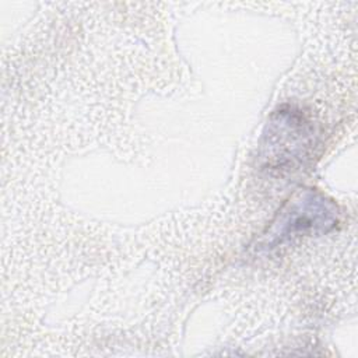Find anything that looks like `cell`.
Masks as SVG:
<instances>
[{
  "label": "cell",
  "mask_w": 358,
  "mask_h": 358,
  "mask_svg": "<svg viewBox=\"0 0 358 358\" xmlns=\"http://www.w3.org/2000/svg\"><path fill=\"white\" fill-rule=\"evenodd\" d=\"M313 129L308 119L294 108H281L267 122L260 144L262 166L271 172L296 169L309 155Z\"/></svg>",
  "instance_id": "1"
},
{
  "label": "cell",
  "mask_w": 358,
  "mask_h": 358,
  "mask_svg": "<svg viewBox=\"0 0 358 358\" xmlns=\"http://www.w3.org/2000/svg\"><path fill=\"white\" fill-rule=\"evenodd\" d=\"M337 204L315 189H302L278 211L266 232V245L275 246L302 235L326 234L337 227Z\"/></svg>",
  "instance_id": "2"
}]
</instances>
